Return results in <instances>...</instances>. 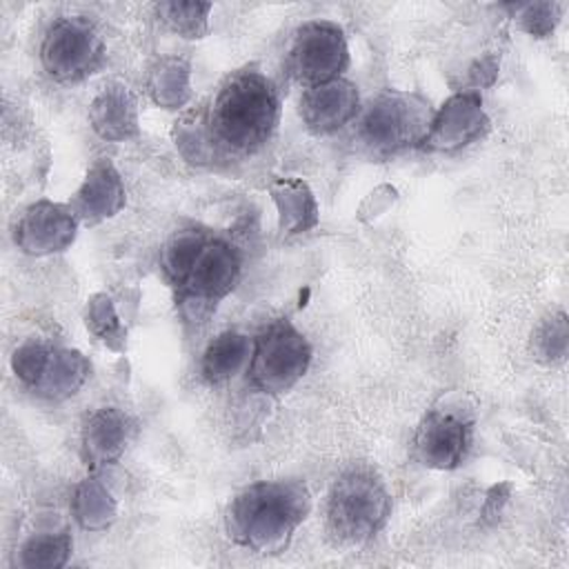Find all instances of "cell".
Instances as JSON below:
<instances>
[{
    "label": "cell",
    "mask_w": 569,
    "mask_h": 569,
    "mask_svg": "<svg viewBox=\"0 0 569 569\" xmlns=\"http://www.w3.org/2000/svg\"><path fill=\"white\" fill-rule=\"evenodd\" d=\"M360 113L358 87L345 78H336L305 89L300 96V118L309 131L329 136L356 120Z\"/></svg>",
    "instance_id": "12"
},
{
    "label": "cell",
    "mask_w": 569,
    "mask_h": 569,
    "mask_svg": "<svg viewBox=\"0 0 569 569\" xmlns=\"http://www.w3.org/2000/svg\"><path fill=\"white\" fill-rule=\"evenodd\" d=\"M311 365V345L289 322L273 320L253 340L249 360V385L262 393L278 396L289 391Z\"/></svg>",
    "instance_id": "6"
},
{
    "label": "cell",
    "mask_w": 569,
    "mask_h": 569,
    "mask_svg": "<svg viewBox=\"0 0 569 569\" xmlns=\"http://www.w3.org/2000/svg\"><path fill=\"white\" fill-rule=\"evenodd\" d=\"M567 340H569V329H567V318L565 313H556L547 318L540 329L536 331L533 338V349L540 360L553 365L565 360L567 353Z\"/></svg>",
    "instance_id": "24"
},
{
    "label": "cell",
    "mask_w": 569,
    "mask_h": 569,
    "mask_svg": "<svg viewBox=\"0 0 569 569\" xmlns=\"http://www.w3.org/2000/svg\"><path fill=\"white\" fill-rule=\"evenodd\" d=\"M469 447V425L445 409H431L416 427L413 458L429 469H456Z\"/></svg>",
    "instance_id": "11"
},
{
    "label": "cell",
    "mask_w": 569,
    "mask_h": 569,
    "mask_svg": "<svg viewBox=\"0 0 569 569\" xmlns=\"http://www.w3.org/2000/svg\"><path fill=\"white\" fill-rule=\"evenodd\" d=\"M311 511V493L300 480H258L227 509L229 538L253 553H280Z\"/></svg>",
    "instance_id": "3"
},
{
    "label": "cell",
    "mask_w": 569,
    "mask_h": 569,
    "mask_svg": "<svg viewBox=\"0 0 569 569\" xmlns=\"http://www.w3.org/2000/svg\"><path fill=\"white\" fill-rule=\"evenodd\" d=\"M47 351H49V345L44 342H38V340H29L24 345H20L13 356H11V369L16 373V378L27 387L31 389V385L36 382L42 365H44V358H47Z\"/></svg>",
    "instance_id": "26"
},
{
    "label": "cell",
    "mask_w": 569,
    "mask_h": 569,
    "mask_svg": "<svg viewBox=\"0 0 569 569\" xmlns=\"http://www.w3.org/2000/svg\"><path fill=\"white\" fill-rule=\"evenodd\" d=\"M516 11L527 33L536 38H547L556 29L562 7L556 2H529V4H518Z\"/></svg>",
    "instance_id": "25"
},
{
    "label": "cell",
    "mask_w": 569,
    "mask_h": 569,
    "mask_svg": "<svg viewBox=\"0 0 569 569\" xmlns=\"http://www.w3.org/2000/svg\"><path fill=\"white\" fill-rule=\"evenodd\" d=\"M40 62L47 76L58 82L84 80L104 67V40L98 29L80 16L58 18L44 31Z\"/></svg>",
    "instance_id": "7"
},
{
    "label": "cell",
    "mask_w": 569,
    "mask_h": 569,
    "mask_svg": "<svg viewBox=\"0 0 569 569\" xmlns=\"http://www.w3.org/2000/svg\"><path fill=\"white\" fill-rule=\"evenodd\" d=\"M91 371L89 360L67 347H49L44 365L31 385V391L44 400H67L80 391Z\"/></svg>",
    "instance_id": "16"
},
{
    "label": "cell",
    "mask_w": 569,
    "mask_h": 569,
    "mask_svg": "<svg viewBox=\"0 0 569 569\" xmlns=\"http://www.w3.org/2000/svg\"><path fill=\"white\" fill-rule=\"evenodd\" d=\"M71 511L82 529L102 531L116 520L118 505L111 491L98 478H84L73 491Z\"/></svg>",
    "instance_id": "19"
},
{
    "label": "cell",
    "mask_w": 569,
    "mask_h": 569,
    "mask_svg": "<svg viewBox=\"0 0 569 569\" xmlns=\"http://www.w3.org/2000/svg\"><path fill=\"white\" fill-rule=\"evenodd\" d=\"M253 340L240 331L218 333L204 349L200 360V373L209 385H220L240 373L251 360Z\"/></svg>",
    "instance_id": "17"
},
{
    "label": "cell",
    "mask_w": 569,
    "mask_h": 569,
    "mask_svg": "<svg viewBox=\"0 0 569 569\" xmlns=\"http://www.w3.org/2000/svg\"><path fill=\"white\" fill-rule=\"evenodd\" d=\"M71 545L67 531L36 533L20 547L18 565L24 569H60L71 556Z\"/></svg>",
    "instance_id": "21"
},
{
    "label": "cell",
    "mask_w": 569,
    "mask_h": 569,
    "mask_svg": "<svg viewBox=\"0 0 569 569\" xmlns=\"http://www.w3.org/2000/svg\"><path fill=\"white\" fill-rule=\"evenodd\" d=\"M78 216L69 204L38 200L29 204L13 227L16 247L29 256H51L71 247Z\"/></svg>",
    "instance_id": "10"
},
{
    "label": "cell",
    "mask_w": 569,
    "mask_h": 569,
    "mask_svg": "<svg viewBox=\"0 0 569 569\" xmlns=\"http://www.w3.org/2000/svg\"><path fill=\"white\" fill-rule=\"evenodd\" d=\"M278 120V87L253 67L231 73L202 116L213 158L258 151L273 136Z\"/></svg>",
    "instance_id": "2"
},
{
    "label": "cell",
    "mask_w": 569,
    "mask_h": 569,
    "mask_svg": "<svg viewBox=\"0 0 569 569\" xmlns=\"http://www.w3.org/2000/svg\"><path fill=\"white\" fill-rule=\"evenodd\" d=\"M69 207L78 220L91 224L113 218L124 207V184L118 169L104 158L96 160L69 200Z\"/></svg>",
    "instance_id": "13"
},
{
    "label": "cell",
    "mask_w": 569,
    "mask_h": 569,
    "mask_svg": "<svg viewBox=\"0 0 569 569\" xmlns=\"http://www.w3.org/2000/svg\"><path fill=\"white\" fill-rule=\"evenodd\" d=\"M164 278L187 320L204 322L240 280L242 258L227 238L187 229L171 236L160 256Z\"/></svg>",
    "instance_id": "1"
},
{
    "label": "cell",
    "mask_w": 569,
    "mask_h": 569,
    "mask_svg": "<svg viewBox=\"0 0 569 569\" xmlns=\"http://www.w3.org/2000/svg\"><path fill=\"white\" fill-rule=\"evenodd\" d=\"M149 93L156 104L178 109L189 100V64L180 58H162L149 71Z\"/></svg>",
    "instance_id": "20"
},
{
    "label": "cell",
    "mask_w": 569,
    "mask_h": 569,
    "mask_svg": "<svg viewBox=\"0 0 569 569\" xmlns=\"http://www.w3.org/2000/svg\"><path fill=\"white\" fill-rule=\"evenodd\" d=\"M91 129L109 142L136 138L140 131L138 104L129 87L120 82L104 84L89 104Z\"/></svg>",
    "instance_id": "15"
},
{
    "label": "cell",
    "mask_w": 569,
    "mask_h": 569,
    "mask_svg": "<svg viewBox=\"0 0 569 569\" xmlns=\"http://www.w3.org/2000/svg\"><path fill=\"white\" fill-rule=\"evenodd\" d=\"M209 2H160L158 18L178 36L187 40L202 38L209 31Z\"/></svg>",
    "instance_id": "22"
},
{
    "label": "cell",
    "mask_w": 569,
    "mask_h": 569,
    "mask_svg": "<svg viewBox=\"0 0 569 569\" xmlns=\"http://www.w3.org/2000/svg\"><path fill=\"white\" fill-rule=\"evenodd\" d=\"M271 198L278 209V224L284 233H300L318 222V207L309 187L298 178L276 180L271 187Z\"/></svg>",
    "instance_id": "18"
},
{
    "label": "cell",
    "mask_w": 569,
    "mask_h": 569,
    "mask_svg": "<svg viewBox=\"0 0 569 569\" xmlns=\"http://www.w3.org/2000/svg\"><path fill=\"white\" fill-rule=\"evenodd\" d=\"M84 322H87V329L96 338H100L107 347H111V349H122L124 347L127 329L122 327V322H120V318L113 309L111 298H107L104 293H98L87 302Z\"/></svg>",
    "instance_id": "23"
},
{
    "label": "cell",
    "mask_w": 569,
    "mask_h": 569,
    "mask_svg": "<svg viewBox=\"0 0 569 569\" xmlns=\"http://www.w3.org/2000/svg\"><path fill=\"white\" fill-rule=\"evenodd\" d=\"M131 436V422L118 407L96 409L82 425L80 451L91 469H100L120 460Z\"/></svg>",
    "instance_id": "14"
},
{
    "label": "cell",
    "mask_w": 569,
    "mask_h": 569,
    "mask_svg": "<svg viewBox=\"0 0 569 569\" xmlns=\"http://www.w3.org/2000/svg\"><path fill=\"white\" fill-rule=\"evenodd\" d=\"M433 109L420 93L382 91L358 113L356 138L373 156H391L420 147Z\"/></svg>",
    "instance_id": "5"
},
{
    "label": "cell",
    "mask_w": 569,
    "mask_h": 569,
    "mask_svg": "<svg viewBox=\"0 0 569 569\" xmlns=\"http://www.w3.org/2000/svg\"><path fill=\"white\" fill-rule=\"evenodd\" d=\"M489 127L478 91L453 93L438 111H433L429 131L418 149L433 153H451L476 142Z\"/></svg>",
    "instance_id": "9"
},
{
    "label": "cell",
    "mask_w": 569,
    "mask_h": 569,
    "mask_svg": "<svg viewBox=\"0 0 569 569\" xmlns=\"http://www.w3.org/2000/svg\"><path fill=\"white\" fill-rule=\"evenodd\" d=\"M347 64L349 47L338 24L311 20L296 31L287 53V71L305 89L340 78Z\"/></svg>",
    "instance_id": "8"
},
{
    "label": "cell",
    "mask_w": 569,
    "mask_h": 569,
    "mask_svg": "<svg viewBox=\"0 0 569 569\" xmlns=\"http://www.w3.org/2000/svg\"><path fill=\"white\" fill-rule=\"evenodd\" d=\"M391 513V498L378 473L353 467L340 473L327 496V531L340 545L373 538Z\"/></svg>",
    "instance_id": "4"
}]
</instances>
